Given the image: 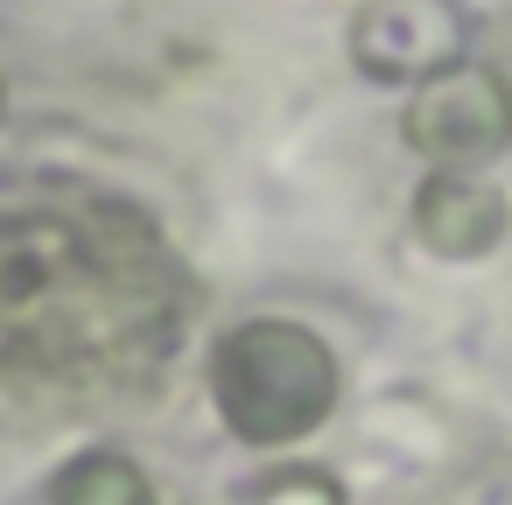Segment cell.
Listing matches in <instances>:
<instances>
[{"mask_svg": "<svg viewBox=\"0 0 512 505\" xmlns=\"http://www.w3.org/2000/svg\"><path fill=\"white\" fill-rule=\"evenodd\" d=\"M162 351V288H141L113 239L71 218H0V372L78 407Z\"/></svg>", "mask_w": 512, "mask_h": 505, "instance_id": "1", "label": "cell"}, {"mask_svg": "<svg viewBox=\"0 0 512 505\" xmlns=\"http://www.w3.org/2000/svg\"><path fill=\"white\" fill-rule=\"evenodd\" d=\"M344 372L337 351L288 316H246L211 351V400L218 421L246 449H295L337 414Z\"/></svg>", "mask_w": 512, "mask_h": 505, "instance_id": "2", "label": "cell"}, {"mask_svg": "<svg viewBox=\"0 0 512 505\" xmlns=\"http://www.w3.org/2000/svg\"><path fill=\"white\" fill-rule=\"evenodd\" d=\"M400 134L428 169H484L512 141V92H505V78L491 64L456 57L449 71L407 85Z\"/></svg>", "mask_w": 512, "mask_h": 505, "instance_id": "3", "label": "cell"}, {"mask_svg": "<svg viewBox=\"0 0 512 505\" xmlns=\"http://www.w3.org/2000/svg\"><path fill=\"white\" fill-rule=\"evenodd\" d=\"M470 29L456 0H372L351 22V64L379 85H421L463 57Z\"/></svg>", "mask_w": 512, "mask_h": 505, "instance_id": "4", "label": "cell"}, {"mask_svg": "<svg viewBox=\"0 0 512 505\" xmlns=\"http://www.w3.org/2000/svg\"><path fill=\"white\" fill-rule=\"evenodd\" d=\"M414 232L428 253H449V260H477L498 246L505 232V197L477 176V169H435L414 197Z\"/></svg>", "mask_w": 512, "mask_h": 505, "instance_id": "5", "label": "cell"}, {"mask_svg": "<svg viewBox=\"0 0 512 505\" xmlns=\"http://www.w3.org/2000/svg\"><path fill=\"white\" fill-rule=\"evenodd\" d=\"M50 505H148V477L120 449H92V456L57 470Z\"/></svg>", "mask_w": 512, "mask_h": 505, "instance_id": "6", "label": "cell"}, {"mask_svg": "<svg viewBox=\"0 0 512 505\" xmlns=\"http://www.w3.org/2000/svg\"><path fill=\"white\" fill-rule=\"evenodd\" d=\"M253 505H344V498H337V484H330L323 470H309V463H295V470H281V477H267V484L253 491Z\"/></svg>", "mask_w": 512, "mask_h": 505, "instance_id": "7", "label": "cell"}, {"mask_svg": "<svg viewBox=\"0 0 512 505\" xmlns=\"http://www.w3.org/2000/svg\"><path fill=\"white\" fill-rule=\"evenodd\" d=\"M0 113H8V92H0Z\"/></svg>", "mask_w": 512, "mask_h": 505, "instance_id": "8", "label": "cell"}]
</instances>
